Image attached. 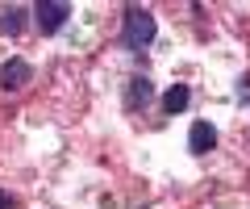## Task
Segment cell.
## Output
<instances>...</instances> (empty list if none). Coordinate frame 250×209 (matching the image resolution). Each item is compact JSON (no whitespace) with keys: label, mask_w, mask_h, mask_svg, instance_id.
I'll use <instances>...</instances> for the list:
<instances>
[{"label":"cell","mask_w":250,"mask_h":209,"mask_svg":"<svg viewBox=\"0 0 250 209\" xmlns=\"http://www.w3.org/2000/svg\"><path fill=\"white\" fill-rule=\"evenodd\" d=\"M150 42H154V13L129 4L125 9V46L129 50H146Z\"/></svg>","instance_id":"obj_1"},{"label":"cell","mask_w":250,"mask_h":209,"mask_svg":"<svg viewBox=\"0 0 250 209\" xmlns=\"http://www.w3.org/2000/svg\"><path fill=\"white\" fill-rule=\"evenodd\" d=\"M213 146H217V130L208 126V121H196L192 134H188V151H192V155H208Z\"/></svg>","instance_id":"obj_4"},{"label":"cell","mask_w":250,"mask_h":209,"mask_svg":"<svg viewBox=\"0 0 250 209\" xmlns=\"http://www.w3.org/2000/svg\"><path fill=\"white\" fill-rule=\"evenodd\" d=\"M188 100H192V92H188L184 84H171V88L163 92V109H167V113H184Z\"/></svg>","instance_id":"obj_6"},{"label":"cell","mask_w":250,"mask_h":209,"mask_svg":"<svg viewBox=\"0 0 250 209\" xmlns=\"http://www.w3.org/2000/svg\"><path fill=\"white\" fill-rule=\"evenodd\" d=\"M21 17H25V9L9 4V9H4V17H0V29H4V34H21Z\"/></svg>","instance_id":"obj_7"},{"label":"cell","mask_w":250,"mask_h":209,"mask_svg":"<svg viewBox=\"0 0 250 209\" xmlns=\"http://www.w3.org/2000/svg\"><path fill=\"white\" fill-rule=\"evenodd\" d=\"M71 17V4H62V0H38L34 4V21L42 34H54V29H62V21Z\"/></svg>","instance_id":"obj_2"},{"label":"cell","mask_w":250,"mask_h":209,"mask_svg":"<svg viewBox=\"0 0 250 209\" xmlns=\"http://www.w3.org/2000/svg\"><path fill=\"white\" fill-rule=\"evenodd\" d=\"M0 209H9V197H4V192H0Z\"/></svg>","instance_id":"obj_8"},{"label":"cell","mask_w":250,"mask_h":209,"mask_svg":"<svg viewBox=\"0 0 250 209\" xmlns=\"http://www.w3.org/2000/svg\"><path fill=\"white\" fill-rule=\"evenodd\" d=\"M150 96H154V84L146 80V75H134V80H129V88H125V105H129V109H138V105H146Z\"/></svg>","instance_id":"obj_5"},{"label":"cell","mask_w":250,"mask_h":209,"mask_svg":"<svg viewBox=\"0 0 250 209\" xmlns=\"http://www.w3.org/2000/svg\"><path fill=\"white\" fill-rule=\"evenodd\" d=\"M29 75H34V71H29L25 59H9V63L0 67V88H4V92H21L29 84Z\"/></svg>","instance_id":"obj_3"}]
</instances>
